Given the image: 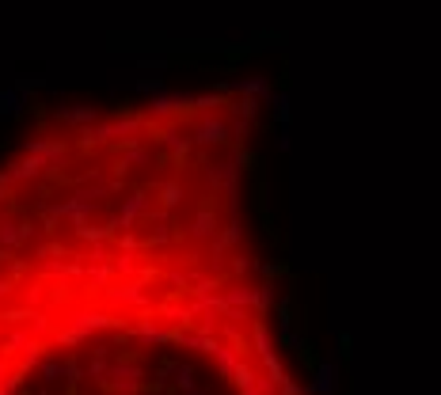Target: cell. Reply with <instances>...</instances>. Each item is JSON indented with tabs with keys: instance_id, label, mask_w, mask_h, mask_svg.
I'll list each match as a JSON object with an SVG mask.
<instances>
[{
	"instance_id": "27",
	"label": "cell",
	"mask_w": 441,
	"mask_h": 395,
	"mask_svg": "<svg viewBox=\"0 0 441 395\" xmlns=\"http://www.w3.org/2000/svg\"><path fill=\"white\" fill-rule=\"evenodd\" d=\"M179 202H183L179 183H167V186H164V205H179Z\"/></svg>"
},
{
	"instance_id": "12",
	"label": "cell",
	"mask_w": 441,
	"mask_h": 395,
	"mask_svg": "<svg viewBox=\"0 0 441 395\" xmlns=\"http://www.w3.org/2000/svg\"><path fill=\"white\" fill-rule=\"evenodd\" d=\"M251 350H255L259 357L274 354V342H270V331H267V323H255V327H251Z\"/></svg>"
},
{
	"instance_id": "30",
	"label": "cell",
	"mask_w": 441,
	"mask_h": 395,
	"mask_svg": "<svg viewBox=\"0 0 441 395\" xmlns=\"http://www.w3.org/2000/svg\"><path fill=\"white\" fill-rule=\"evenodd\" d=\"M137 91H145V96H156V91H164V80H137Z\"/></svg>"
},
{
	"instance_id": "7",
	"label": "cell",
	"mask_w": 441,
	"mask_h": 395,
	"mask_svg": "<svg viewBox=\"0 0 441 395\" xmlns=\"http://www.w3.org/2000/svg\"><path fill=\"white\" fill-rule=\"evenodd\" d=\"M194 141L198 145H221V141H229V126L221 118H202L198 129H194Z\"/></svg>"
},
{
	"instance_id": "40",
	"label": "cell",
	"mask_w": 441,
	"mask_h": 395,
	"mask_svg": "<svg viewBox=\"0 0 441 395\" xmlns=\"http://www.w3.org/2000/svg\"><path fill=\"white\" fill-rule=\"evenodd\" d=\"M0 202H4V190H0Z\"/></svg>"
},
{
	"instance_id": "23",
	"label": "cell",
	"mask_w": 441,
	"mask_h": 395,
	"mask_svg": "<svg viewBox=\"0 0 441 395\" xmlns=\"http://www.w3.org/2000/svg\"><path fill=\"white\" fill-rule=\"evenodd\" d=\"M107 357H91V365L88 369H84V376H88V380H107Z\"/></svg>"
},
{
	"instance_id": "29",
	"label": "cell",
	"mask_w": 441,
	"mask_h": 395,
	"mask_svg": "<svg viewBox=\"0 0 441 395\" xmlns=\"http://www.w3.org/2000/svg\"><path fill=\"white\" fill-rule=\"evenodd\" d=\"M278 395H305V388H301L297 380H289V376H286V380L278 384Z\"/></svg>"
},
{
	"instance_id": "31",
	"label": "cell",
	"mask_w": 441,
	"mask_h": 395,
	"mask_svg": "<svg viewBox=\"0 0 441 395\" xmlns=\"http://www.w3.org/2000/svg\"><path fill=\"white\" fill-rule=\"evenodd\" d=\"M255 270H259L262 278H278V274H281V266H278V262H259Z\"/></svg>"
},
{
	"instance_id": "41",
	"label": "cell",
	"mask_w": 441,
	"mask_h": 395,
	"mask_svg": "<svg viewBox=\"0 0 441 395\" xmlns=\"http://www.w3.org/2000/svg\"><path fill=\"white\" fill-rule=\"evenodd\" d=\"M65 395H77V391H65Z\"/></svg>"
},
{
	"instance_id": "33",
	"label": "cell",
	"mask_w": 441,
	"mask_h": 395,
	"mask_svg": "<svg viewBox=\"0 0 441 395\" xmlns=\"http://www.w3.org/2000/svg\"><path fill=\"white\" fill-rule=\"evenodd\" d=\"M339 350H343V357H350V354H354V342H350V335H346V331L339 335Z\"/></svg>"
},
{
	"instance_id": "18",
	"label": "cell",
	"mask_w": 441,
	"mask_h": 395,
	"mask_svg": "<svg viewBox=\"0 0 441 395\" xmlns=\"http://www.w3.org/2000/svg\"><path fill=\"white\" fill-rule=\"evenodd\" d=\"M110 270H115L118 278H129V274H137V255H134V251H126V255H115V262H110Z\"/></svg>"
},
{
	"instance_id": "35",
	"label": "cell",
	"mask_w": 441,
	"mask_h": 395,
	"mask_svg": "<svg viewBox=\"0 0 441 395\" xmlns=\"http://www.w3.org/2000/svg\"><path fill=\"white\" fill-rule=\"evenodd\" d=\"M88 259H91V262H107V251H103L99 243H96V247H91V255H88Z\"/></svg>"
},
{
	"instance_id": "16",
	"label": "cell",
	"mask_w": 441,
	"mask_h": 395,
	"mask_svg": "<svg viewBox=\"0 0 441 395\" xmlns=\"http://www.w3.org/2000/svg\"><path fill=\"white\" fill-rule=\"evenodd\" d=\"M110 278H115V270H110L107 262H91V266H88V281H91L96 289H107Z\"/></svg>"
},
{
	"instance_id": "20",
	"label": "cell",
	"mask_w": 441,
	"mask_h": 395,
	"mask_svg": "<svg viewBox=\"0 0 441 395\" xmlns=\"http://www.w3.org/2000/svg\"><path fill=\"white\" fill-rule=\"evenodd\" d=\"M20 110H23L20 91H0V115H20Z\"/></svg>"
},
{
	"instance_id": "3",
	"label": "cell",
	"mask_w": 441,
	"mask_h": 395,
	"mask_svg": "<svg viewBox=\"0 0 441 395\" xmlns=\"http://www.w3.org/2000/svg\"><path fill=\"white\" fill-rule=\"evenodd\" d=\"M107 300L115 308H141V312H145L153 297H148V289L141 285V281H129V285H110L107 289Z\"/></svg>"
},
{
	"instance_id": "28",
	"label": "cell",
	"mask_w": 441,
	"mask_h": 395,
	"mask_svg": "<svg viewBox=\"0 0 441 395\" xmlns=\"http://www.w3.org/2000/svg\"><path fill=\"white\" fill-rule=\"evenodd\" d=\"M167 285H172V289H179V293H183V289L191 285V278H186L183 270H172V274H167Z\"/></svg>"
},
{
	"instance_id": "17",
	"label": "cell",
	"mask_w": 441,
	"mask_h": 395,
	"mask_svg": "<svg viewBox=\"0 0 441 395\" xmlns=\"http://www.w3.org/2000/svg\"><path fill=\"white\" fill-rule=\"evenodd\" d=\"M236 91H240V96H255V99L262 96V99H267V96H270V84L262 80V77H255V80H240Z\"/></svg>"
},
{
	"instance_id": "37",
	"label": "cell",
	"mask_w": 441,
	"mask_h": 395,
	"mask_svg": "<svg viewBox=\"0 0 441 395\" xmlns=\"http://www.w3.org/2000/svg\"><path fill=\"white\" fill-rule=\"evenodd\" d=\"M8 376V365H4V350H0V380Z\"/></svg>"
},
{
	"instance_id": "4",
	"label": "cell",
	"mask_w": 441,
	"mask_h": 395,
	"mask_svg": "<svg viewBox=\"0 0 441 395\" xmlns=\"http://www.w3.org/2000/svg\"><path fill=\"white\" fill-rule=\"evenodd\" d=\"M339 391V365L335 361H316L312 384H305V395H335Z\"/></svg>"
},
{
	"instance_id": "10",
	"label": "cell",
	"mask_w": 441,
	"mask_h": 395,
	"mask_svg": "<svg viewBox=\"0 0 441 395\" xmlns=\"http://www.w3.org/2000/svg\"><path fill=\"white\" fill-rule=\"evenodd\" d=\"M274 308V281H262L251 289V312H270Z\"/></svg>"
},
{
	"instance_id": "32",
	"label": "cell",
	"mask_w": 441,
	"mask_h": 395,
	"mask_svg": "<svg viewBox=\"0 0 441 395\" xmlns=\"http://www.w3.org/2000/svg\"><path fill=\"white\" fill-rule=\"evenodd\" d=\"M248 270H255V262H248V259H236V262H232V274H236V278H243Z\"/></svg>"
},
{
	"instance_id": "8",
	"label": "cell",
	"mask_w": 441,
	"mask_h": 395,
	"mask_svg": "<svg viewBox=\"0 0 441 395\" xmlns=\"http://www.w3.org/2000/svg\"><path fill=\"white\" fill-rule=\"evenodd\" d=\"M213 357V361H217V376H221V380H229V376H232V369H236V365H240V350H236V346H217V350H213L210 354Z\"/></svg>"
},
{
	"instance_id": "15",
	"label": "cell",
	"mask_w": 441,
	"mask_h": 395,
	"mask_svg": "<svg viewBox=\"0 0 441 395\" xmlns=\"http://www.w3.org/2000/svg\"><path fill=\"white\" fill-rule=\"evenodd\" d=\"M61 122H72V126H88L96 122V107H69V110H58Z\"/></svg>"
},
{
	"instance_id": "22",
	"label": "cell",
	"mask_w": 441,
	"mask_h": 395,
	"mask_svg": "<svg viewBox=\"0 0 441 395\" xmlns=\"http://www.w3.org/2000/svg\"><path fill=\"white\" fill-rule=\"evenodd\" d=\"M39 369H42V380L65 384V365H61V361H39Z\"/></svg>"
},
{
	"instance_id": "19",
	"label": "cell",
	"mask_w": 441,
	"mask_h": 395,
	"mask_svg": "<svg viewBox=\"0 0 441 395\" xmlns=\"http://www.w3.org/2000/svg\"><path fill=\"white\" fill-rule=\"evenodd\" d=\"M262 369H267V380H270V384H274V388H278V384H281V380H286V369H281L278 354H267V357H262Z\"/></svg>"
},
{
	"instance_id": "6",
	"label": "cell",
	"mask_w": 441,
	"mask_h": 395,
	"mask_svg": "<svg viewBox=\"0 0 441 395\" xmlns=\"http://www.w3.org/2000/svg\"><path fill=\"white\" fill-rule=\"evenodd\" d=\"M145 209H148V198H145V194H129L126 202H122V217L110 224V232H126L129 224H134Z\"/></svg>"
},
{
	"instance_id": "26",
	"label": "cell",
	"mask_w": 441,
	"mask_h": 395,
	"mask_svg": "<svg viewBox=\"0 0 441 395\" xmlns=\"http://www.w3.org/2000/svg\"><path fill=\"white\" fill-rule=\"evenodd\" d=\"M274 115H278L281 126L289 122V96H274Z\"/></svg>"
},
{
	"instance_id": "2",
	"label": "cell",
	"mask_w": 441,
	"mask_h": 395,
	"mask_svg": "<svg viewBox=\"0 0 441 395\" xmlns=\"http://www.w3.org/2000/svg\"><path fill=\"white\" fill-rule=\"evenodd\" d=\"M107 384L118 395H137L141 391V369L129 361H115V365H107Z\"/></svg>"
},
{
	"instance_id": "14",
	"label": "cell",
	"mask_w": 441,
	"mask_h": 395,
	"mask_svg": "<svg viewBox=\"0 0 441 395\" xmlns=\"http://www.w3.org/2000/svg\"><path fill=\"white\" fill-rule=\"evenodd\" d=\"M172 384H175V388H179L183 395L198 388V384H194V365H186V361L175 365V369H172Z\"/></svg>"
},
{
	"instance_id": "38",
	"label": "cell",
	"mask_w": 441,
	"mask_h": 395,
	"mask_svg": "<svg viewBox=\"0 0 441 395\" xmlns=\"http://www.w3.org/2000/svg\"><path fill=\"white\" fill-rule=\"evenodd\" d=\"M240 395H259L255 388H240Z\"/></svg>"
},
{
	"instance_id": "13",
	"label": "cell",
	"mask_w": 441,
	"mask_h": 395,
	"mask_svg": "<svg viewBox=\"0 0 441 395\" xmlns=\"http://www.w3.org/2000/svg\"><path fill=\"white\" fill-rule=\"evenodd\" d=\"M23 240V224H15V221H0V247H20Z\"/></svg>"
},
{
	"instance_id": "9",
	"label": "cell",
	"mask_w": 441,
	"mask_h": 395,
	"mask_svg": "<svg viewBox=\"0 0 441 395\" xmlns=\"http://www.w3.org/2000/svg\"><path fill=\"white\" fill-rule=\"evenodd\" d=\"M191 236L194 240H213V236H217V217H213V209H202L198 217H194Z\"/></svg>"
},
{
	"instance_id": "36",
	"label": "cell",
	"mask_w": 441,
	"mask_h": 395,
	"mask_svg": "<svg viewBox=\"0 0 441 395\" xmlns=\"http://www.w3.org/2000/svg\"><path fill=\"white\" fill-rule=\"evenodd\" d=\"M8 293H12V281H0V300H4Z\"/></svg>"
},
{
	"instance_id": "1",
	"label": "cell",
	"mask_w": 441,
	"mask_h": 395,
	"mask_svg": "<svg viewBox=\"0 0 441 395\" xmlns=\"http://www.w3.org/2000/svg\"><path fill=\"white\" fill-rule=\"evenodd\" d=\"M69 327H72V331H80L84 338H91V335H99V331H115L118 319L107 316V312H91V308H80V312H72Z\"/></svg>"
},
{
	"instance_id": "5",
	"label": "cell",
	"mask_w": 441,
	"mask_h": 395,
	"mask_svg": "<svg viewBox=\"0 0 441 395\" xmlns=\"http://www.w3.org/2000/svg\"><path fill=\"white\" fill-rule=\"evenodd\" d=\"M134 342L141 346V350H148V346H160V342H167V331L160 323H156L153 316H141V323L134 327Z\"/></svg>"
},
{
	"instance_id": "21",
	"label": "cell",
	"mask_w": 441,
	"mask_h": 395,
	"mask_svg": "<svg viewBox=\"0 0 441 395\" xmlns=\"http://www.w3.org/2000/svg\"><path fill=\"white\" fill-rule=\"evenodd\" d=\"M27 346H31V335H27V331H12V335L4 338V346H0V350H8V354H23Z\"/></svg>"
},
{
	"instance_id": "24",
	"label": "cell",
	"mask_w": 441,
	"mask_h": 395,
	"mask_svg": "<svg viewBox=\"0 0 441 395\" xmlns=\"http://www.w3.org/2000/svg\"><path fill=\"white\" fill-rule=\"evenodd\" d=\"M58 342L61 346H84L88 338H84L80 331H72V327H65V331H58Z\"/></svg>"
},
{
	"instance_id": "25",
	"label": "cell",
	"mask_w": 441,
	"mask_h": 395,
	"mask_svg": "<svg viewBox=\"0 0 441 395\" xmlns=\"http://www.w3.org/2000/svg\"><path fill=\"white\" fill-rule=\"evenodd\" d=\"M80 380H84V365L65 361V384H80Z\"/></svg>"
},
{
	"instance_id": "34",
	"label": "cell",
	"mask_w": 441,
	"mask_h": 395,
	"mask_svg": "<svg viewBox=\"0 0 441 395\" xmlns=\"http://www.w3.org/2000/svg\"><path fill=\"white\" fill-rule=\"evenodd\" d=\"M110 354H115V346H107V342H99L96 350H91V357H107V361H110Z\"/></svg>"
},
{
	"instance_id": "11",
	"label": "cell",
	"mask_w": 441,
	"mask_h": 395,
	"mask_svg": "<svg viewBox=\"0 0 441 395\" xmlns=\"http://www.w3.org/2000/svg\"><path fill=\"white\" fill-rule=\"evenodd\" d=\"M221 304L224 308H251V289L248 285H232L221 293Z\"/></svg>"
},
{
	"instance_id": "39",
	"label": "cell",
	"mask_w": 441,
	"mask_h": 395,
	"mask_svg": "<svg viewBox=\"0 0 441 395\" xmlns=\"http://www.w3.org/2000/svg\"><path fill=\"white\" fill-rule=\"evenodd\" d=\"M186 395H205V391H198V388H194V391H186Z\"/></svg>"
}]
</instances>
